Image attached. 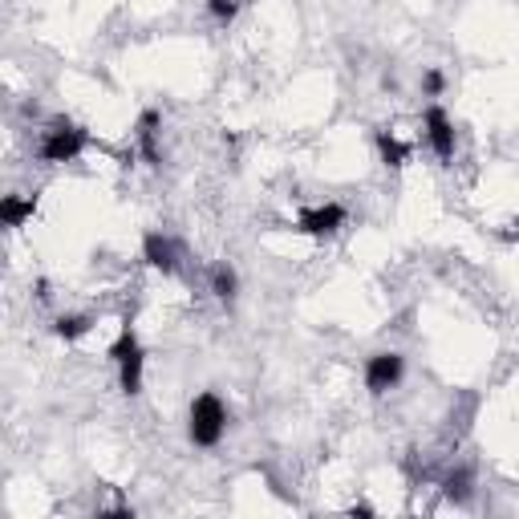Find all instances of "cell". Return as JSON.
Returning a JSON list of instances; mask_svg holds the SVG:
<instances>
[{
    "instance_id": "1",
    "label": "cell",
    "mask_w": 519,
    "mask_h": 519,
    "mask_svg": "<svg viewBox=\"0 0 519 519\" xmlns=\"http://www.w3.org/2000/svg\"><path fill=\"white\" fill-rule=\"evenodd\" d=\"M224 430H228V410H224V402H219L215 394H199V398L191 402V418H187L191 442H195V447H215V442L224 438Z\"/></svg>"
},
{
    "instance_id": "2",
    "label": "cell",
    "mask_w": 519,
    "mask_h": 519,
    "mask_svg": "<svg viewBox=\"0 0 519 519\" xmlns=\"http://www.w3.org/2000/svg\"><path fill=\"white\" fill-rule=\"evenodd\" d=\"M110 361L118 365V382H122V394H142V365H146V357H142V345H138V333H134V325L126 321L122 325V333L114 337V345H110Z\"/></svg>"
},
{
    "instance_id": "3",
    "label": "cell",
    "mask_w": 519,
    "mask_h": 519,
    "mask_svg": "<svg viewBox=\"0 0 519 519\" xmlns=\"http://www.w3.org/2000/svg\"><path fill=\"white\" fill-rule=\"evenodd\" d=\"M90 146V130L86 126H73L65 118H57L49 130H45V142H41V159L45 163H73L82 151Z\"/></svg>"
},
{
    "instance_id": "4",
    "label": "cell",
    "mask_w": 519,
    "mask_h": 519,
    "mask_svg": "<svg viewBox=\"0 0 519 519\" xmlns=\"http://www.w3.org/2000/svg\"><path fill=\"white\" fill-rule=\"evenodd\" d=\"M345 228V207L341 203H321V207H305L296 215V232L301 236H313V240H325V236H337Z\"/></svg>"
},
{
    "instance_id": "5",
    "label": "cell",
    "mask_w": 519,
    "mask_h": 519,
    "mask_svg": "<svg viewBox=\"0 0 519 519\" xmlns=\"http://www.w3.org/2000/svg\"><path fill=\"white\" fill-rule=\"evenodd\" d=\"M402 374H406V361L398 353H374V357L365 361V386H369V394L394 390L402 382Z\"/></svg>"
},
{
    "instance_id": "6",
    "label": "cell",
    "mask_w": 519,
    "mask_h": 519,
    "mask_svg": "<svg viewBox=\"0 0 519 519\" xmlns=\"http://www.w3.org/2000/svg\"><path fill=\"white\" fill-rule=\"evenodd\" d=\"M422 122H426V142H430V151H434L442 163H451V159H455V122H451V114L442 110V106H430Z\"/></svg>"
},
{
    "instance_id": "7",
    "label": "cell",
    "mask_w": 519,
    "mask_h": 519,
    "mask_svg": "<svg viewBox=\"0 0 519 519\" xmlns=\"http://www.w3.org/2000/svg\"><path fill=\"white\" fill-rule=\"evenodd\" d=\"M142 260L151 268H159L163 276H175L179 272V244L171 236H163V232H151L142 240Z\"/></svg>"
},
{
    "instance_id": "8",
    "label": "cell",
    "mask_w": 519,
    "mask_h": 519,
    "mask_svg": "<svg viewBox=\"0 0 519 519\" xmlns=\"http://www.w3.org/2000/svg\"><path fill=\"white\" fill-rule=\"evenodd\" d=\"M37 215V195H0V228H25Z\"/></svg>"
},
{
    "instance_id": "9",
    "label": "cell",
    "mask_w": 519,
    "mask_h": 519,
    "mask_svg": "<svg viewBox=\"0 0 519 519\" xmlns=\"http://www.w3.org/2000/svg\"><path fill=\"white\" fill-rule=\"evenodd\" d=\"M159 126H163L159 110H142V118H138V151L151 167H159Z\"/></svg>"
},
{
    "instance_id": "10",
    "label": "cell",
    "mask_w": 519,
    "mask_h": 519,
    "mask_svg": "<svg viewBox=\"0 0 519 519\" xmlns=\"http://www.w3.org/2000/svg\"><path fill=\"white\" fill-rule=\"evenodd\" d=\"M236 288H240V276H236L232 264H215V268H211V292H215L224 305L236 301Z\"/></svg>"
},
{
    "instance_id": "11",
    "label": "cell",
    "mask_w": 519,
    "mask_h": 519,
    "mask_svg": "<svg viewBox=\"0 0 519 519\" xmlns=\"http://www.w3.org/2000/svg\"><path fill=\"white\" fill-rule=\"evenodd\" d=\"M378 155H382V163L386 167H406V159H410V146L406 142H398L390 130H378Z\"/></svg>"
},
{
    "instance_id": "12",
    "label": "cell",
    "mask_w": 519,
    "mask_h": 519,
    "mask_svg": "<svg viewBox=\"0 0 519 519\" xmlns=\"http://www.w3.org/2000/svg\"><path fill=\"white\" fill-rule=\"evenodd\" d=\"M471 487H475V475H471L467 467H459V471H451L447 479H442V495H447L451 503H467V499H471Z\"/></svg>"
},
{
    "instance_id": "13",
    "label": "cell",
    "mask_w": 519,
    "mask_h": 519,
    "mask_svg": "<svg viewBox=\"0 0 519 519\" xmlns=\"http://www.w3.org/2000/svg\"><path fill=\"white\" fill-rule=\"evenodd\" d=\"M94 329V317H57V325H53V333L61 337V341H78V337H86Z\"/></svg>"
},
{
    "instance_id": "14",
    "label": "cell",
    "mask_w": 519,
    "mask_h": 519,
    "mask_svg": "<svg viewBox=\"0 0 519 519\" xmlns=\"http://www.w3.org/2000/svg\"><path fill=\"white\" fill-rule=\"evenodd\" d=\"M207 13H211L219 25H228V21H236V13H240V0H207Z\"/></svg>"
},
{
    "instance_id": "15",
    "label": "cell",
    "mask_w": 519,
    "mask_h": 519,
    "mask_svg": "<svg viewBox=\"0 0 519 519\" xmlns=\"http://www.w3.org/2000/svg\"><path fill=\"white\" fill-rule=\"evenodd\" d=\"M422 90H426L430 98H438L442 90H447V78H442V73H438V69H430V73H426V78H422Z\"/></svg>"
}]
</instances>
